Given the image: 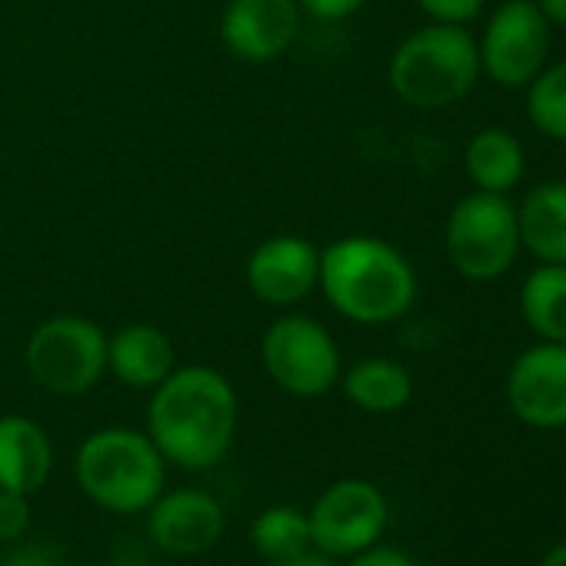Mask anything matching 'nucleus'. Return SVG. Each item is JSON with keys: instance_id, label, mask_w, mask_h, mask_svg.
Returning <instances> with one entry per match:
<instances>
[{"instance_id": "obj_1", "label": "nucleus", "mask_w": 566, "mask_h": 566, "mask_svg": "<svg viewBox=\"0 0 566 566\" xmlns=\"http://www.w3.org/2000/svg\"><path fill=\"white\" fill-rule=\"evenodd\" d=\"M240 400L233 384L207 367H174L147 403V437L170 467L203 473L213 470L233 447Z\"/></svg>"}, {"instance_id": "obj_2", "label": "nucleus", "mask_w": 566, "mask_h": 566, "mask_svg": "<svg viewBox=\"0 0 566 566\" xmlns=\"http://www.w3.org/2000/svg\"><path fill=\"white\" fill-rule=\"evenodd\" d=\"M327 304L350 324L384 327L410 314L417 270L384 237L350 233L321 250V283Z\"/></svg>"}, {"instance_id": "obj_3", "label": "nucleus", "mask_w": 566, "mask_h": 566, "mask_svg": "<svg viewBox=\"0 0 566 566\" xmlns=\"http://www.w3.org/2000/svg\"><path fill=\"white\" fill-rule=\"evenodd\" d=\"M74 480L91 503L107 513H147L167 486V460L134 427H104L84 437L74 453Z\"/></svg>"}, {"instance_id": "obj_4", "label": "nucleus", "mask_w": 566, "mask_h": 566, "mask_svg": "<svg viewBox=\"0 0 566 566\" xmlns=\"http://www.w3.org/2000/svg\"><path fill=\"white\" fill-rule=\"evenodd\" d=\"M480 51L467 28L427 24L413 31L390 57V91L417 111L460 104L480 81Z\"/></svg>"}, {"instance_id": "obj_5", "label": "nucleus", "mask_w": 566, "mask_h": 566, "mask_svg": "<svg viewBox=\"0 0 566 566\" xmlns=\"http://www.w3.org/2000/svg\"><path fill=\"white\" fill-rule=\"evenodd\" d=\"M520 220L506 193L473 190L453 203L443 227V250L450 266L473 283L503 276L520 256Z\"/></svg>"}, {"instance_id": "obj_6", "label": "nucleus", "mask_w": 566, "mask_h": 566, "mask_svg": "<svg viewBox=\"0 0 566 566\" xmlns=\"http://www.w3.org/2000/svg\"><path fill=\"white\" fill-rule=\"evenodd\" d=\"M28 374L54 397H84L107 374V334L81 314H57L34 327L24 347Z\"/></svg>"}, {"instance_id": "obj_7", "label": "nucleus", "mask_w": 566, "mask_h": 566, "mask_svg": "<svg viewBox=\"0 0 566 566\" xmlns=\"http://www.w3.org/2000/svg\"><path fill=\"white\" fill-rule=\"evenodd\" d=\"M260 367L283 394L301 400L331 394L344 374L334 334L304 314H283L263 331Z\"/></svg>"}, {"instance_id": "obj_8", "label": "nucleus", "mask_w": 566, "mask_h": 566, "mask_svg": "<svg viewBox=\"0 0 566 566\" xmlns=\"http://www.w3.org/2000/svg\"><path fill=\"white\" fill-rule=\"evenodd\" d=\"M387 520L390 506L380 486L357 476L337 480L307 510L311 546L334 559H350L367 546L380 543Z\"/></svg>"}, {"instance_id": "obj_9", "label": "nucleus", "mask_w": 566, "mask_h": 566, "mask_svg": "<svg viewBox=\"0 0 566 566\" xmlns=\"http://www.w3.org/2000/svg\"><path fill=\"white\" fill-rule=\"evenodd\" d=\"M549 34L533 0H503L476 41L480 71L506 91L526 87L549 64Z\"/></svg>"}, {"instance_id": "obj_10", "label": "nucleus", "mask_w": 566, "mask_h": 566, "mask_svg": "<svg viewBox=\"0 0 566 566\" xmlns=\"http://www.w3.org/2000/svg\"><path fill=\"white\" fill-rule=\"evenodd\" d=\"M247 291L266 307H297L321 283V247L297 233H276L253 247L243 266Z\"/></svg>"}, {"instance_id": "obj_11", "label": "nucleus", "mask_w": 566, "mask_h": 566, "mask_svg": "<svg viewBox=\"0 0 566 566\" xmlns=\"http://www.w3.org/2000/svg\"><path fill=\"white\" fill-rule=\"evenodd\" d=\"M304 28L297 0H227L220 41L243 64H273L287 54Z\"/></svg>"}, {"instance_id": "obj_12", "label": "nucleus", "mask_w": 566, "mask_h": 566, "mask_svg": "<svg viewBox=\"0 0 566 566\" xmlns=\"http://www.w3.org/2000/svg\"><path fill=\"white\" fill-rule=\"evenodd\" d=\"M227 530L223 503L197 486L164 490L147 510V536L167 556H203L210 553Z\"/></svg>"}, {"instance_id": "obj_13", "label": "nucleus", "mask_w": 566, "mask_h": 566, "mask_svg": "<svg viewBox=\"0 0 566 566\" xmlns=\"http://www.w3.org/2000/svg\"><path fill=\"white\" fill-rule=\"evenodd\" d=\"M506 400L526 427H566V344L543 340L523 350L510 367Z\"/></svg>"}, {"instance_id": "obj_14", "label": "nucleus", "mask_w": 566, "mask_h": 566, "mask_svg": "<svg viewBox=\"0 0 566 566\" xmlns=\"http://www.w3.org/2000/svg\"><path fill=\"white\" fill-rule=\"evenodd\" d=\"M54 473V443L48 430L21 413L0 417V490L34 496Z\"/></svg>"}, {"instance_id": "obj_15", "label": "nucleus", "mask_w": 566, "mask_h": 566, "mask_svg": "<svg viewBox=\"0 0 566 566\" xmlns=\"http://www.w3.org/2000/svg\"><path fill=\"white\" fill-rule=\"evenodd\" d=\"M174 367V344L154 324H127L107 337V370L130 390H154Z\"/></svg>"}, {"instance_id": "obj_16", "label": "nucleus", "mask_w": 566, "mask_h": 566, "mask_svg": "<svg viewBox=\"0 0 566 566\" xmlns=\"http://www.w3.org/2000/svg\"><path fill=\"white\" fill-rule=\"evenodd\" d=\"M520 243L539 263H566V180L533 187L516 207Z\"/></svg>"}, {"instance_id": "obj_17", "label": "nucleus", "mask_w": 566, "mask_h": 566, "mask_svg": "<svg viewBox=\"0 0 566 566\" xmlns=\"http://www.w3.org/2000/svg\"><path fill=\"white\" fill-rule=\"evenodd\" d=\"M463 164H467V177L476 190L510 193L523 180L526 154H523V144L510 130L483 127L470 137Z\"/></svg>"}, {"instance_id": "obj_18", "label": "nucleus", "mask_w": 566, "mask_h": 566, "mask_svg": "<svg viewBox=\"0 0 566 566\" xmlns=\"http://www.w3.org/2000/svg\"><path fill=\"white\" fill-rule=\"evenodd\" d=\"M344 397L364 413H397L413 397V377L403 364L387 357H367L340 374Z\"/></svg>"}, {"instance_id": "obj_19", "label": "nucleus", "mask_w": 566, "mask_h": 566, "mask_svg": "<svg viewBox=\"0 0 566 566\" xmlns=\"http://www.w3.org/2000/svg\"><path fill=\"white\" fill-rule=\"evenodd\" d=\"M526 327L549 344H566V263H539L520 291Z\"/></svg>"}, {"instance_id": "obj_20", "label": "nucleus", "mask_w": 566, "mask_h": 566, "mask_svg": "<svg viewBox=\"0 0 566 566\" xmlns=\"http://www.w3.org/2000/svg\"><path fill=\"white\" fill-rule=\"evenodd\" d=\"M250 543H253L256 556H263V563L291 559L304 549H314L307 510H297L287 503L260 510L250 523Z\"/></svg>"}, {"instance_id": "obj_21", "label": "nucleus", "mask_w": 566, "mask_h": 566, "mask_svg": "<svg viewBox=\"0 0 566 566\" xmlns=\"http://www.w3.org/2000/svg\"><path fill=\"white\" fill-rule=\"evenodd\" d=\"M526 114L539 134L566 144V61L546 64L526 84Z\"/></svg>"}, {"instance_id": "obj_22", "label": "nucleus", "mask_w": 566, "mask_h": 566, "mask_svg": "<svg viewBox=\"0 0 566 566\" xmlns=\"http://www.w3.org/2000/svg\"><path fill=\"white\" fill-rule=\"evenodd\" d=\"M31 496L14 493V490H0V543H18L31 530Z\"/></svg>"}, {"instance_id": "obj_23", "label": "nucleus", "mask_w": 566, "mask_h": 566, "mask_svg": "<svg viewBox=\"0 0 566 566\" xmlns=\"http://www.w3.org/2000/svg\"><path fill=\"white\" fill-rule=\"evenodd\" d=\"M4 566H67L64 549L51 539H18L4 553Z\"/></svg>"}, {"instance_id": "obj_24", "label": "nucleus", "mask_w": 566, "mask_h": 566, "mask_svg": "<svg viewBox=\"0 0 566 566\" xmlns=\"http://www.w3.org/2000/svg\"><path fill=\"white\" fill-rule=\"evenodd\" d=\"M417 8L430 18V24L467 28L483 14V0H417Z\"/></svg>"}, {"instance_id": "obj_25", "label": "nucleus", "mask_w": 566, "mask_h": 566, "mask_svg": "<svg viewBox=\"0 0 566 566\" xmlns=\"http://www.w3.org/2000/svg\"><path fill=\"white\" fill-rule=\"evenodd\" d=\"M301 11L317 21H347L367 8V0H297Z\"/></svg>"}, {"instance_id": "obj_26", "label": "nucleus", "mask_w": 566, "mask_h": 566, "mask_svg": "<svg viewBox=\"0 0 566 566\" xmlns=\"http://www.w3.org/2000/svg\"><path fill=\"white\" fill-rule=\"evenodd\" d=\"M347 566H417L403 549H397V546H367L364 553H357V556H350V563Z\"/></svg>"}, {"instance_id": "obj_27", "label": "nucleus", "mask_w": 566, "mask_h": 566, "mask_svg": "<svg viewBox=\"0 0 566 566\" xmlns=\"http://www.w3.org/2000/svg\"><path fill=\"white\" fill-rule=\"evenodd\" d=\"M266 566H337V559L321 553V549H304V553H297L291 559H273Z\"/></svg>"}, {"instance_id": "obj_28", "label": "nucleus", "mask_w": 566, "mask_h": 566, "mask_svg": "<svg viewBox=\"0 0 566 566\" xmlns=\"http://www.w3.org/2000/svg\"><path fill=\"white\" fill-rule=\"evenodd\" d=\"M549 28H566V0H533Z\"/></svg>"}, {"instance_id": "obj_29", "label": "nucleus", "mask_w": 566, "mask_h": 566, "mask_svg": "<svg viewBox=\"0 0 566 566\" xmlns=\"http://www.w3.org/2000/svg\"><path fill=\"white\" fill-rule=\"evenodd\" d=\"M539 566H566V543H556V546L543 556Z\"/></svg>"}, {"instance_id": "obj_30", "label": "nucleus", "mask_w": 566, "mask_h": 566, "mask_svg": "<svg viewBox=\"0 0 566 566\" xmlns=\"http://www.w3.org/2000/svg\"><path fill=\"white\" fill-rule=\"evenodd\" d=\"M0 566H4V553H0Z\"/></svg>"}]
</instances>
